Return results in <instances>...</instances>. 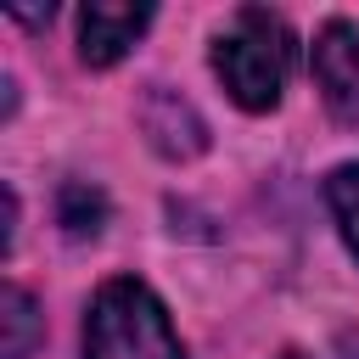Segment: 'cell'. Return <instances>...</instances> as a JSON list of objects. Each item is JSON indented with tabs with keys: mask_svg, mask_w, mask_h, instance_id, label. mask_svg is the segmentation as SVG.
<instances>
[{
	"mask_svg": "<svg viewBox=\"0 0 359 359\" xmlns=\"http://www.w3.org/2000/svg\"><path fill=\"white\" fill-rule=\"evenodd\" d=\"M151 22V6H123V0H90L79 11V56L90 67H112Z\"/></svg>",
	"mask_w": 359,
	"mask_h": 359,
	"instance_id": "cell-4",
	"label": "cell"
},
{
	"mask_svg": "<svg viewBox=\"0 0 359 359\" xmlns=\"http://www.w3.org/2000/svg\"><path fill=\"white\" fill-rule=\"evenodd\" d=\"M280 359H303V353H280Z\"/></svg>",
	"mask_w": 359,
	"mask_h": 359,
	"instance_id": "cell-9",
	"label": "cell"
},
{
	"mask_svg": "<svg viewBox=\"0 0 359 359\" xmlns=\"http://www.w3.org/2000/svg\"><path fill=\"white\" fill-rule=\"evenodd\" d=\"M213 73L224 79L236 107L269 112L292 73V28L264 6H241L213 39Z\"/></svg>",
	"mask_w": 359,
	"mask_h": 359,
	"instance_id": "cell-1",
	"label": "cell"
},
{
	"mask_svg": "<svg viewBox=\"0 0 359 359\" xmlns=\"http://www.w3.org/2000/svg\"><path fill=\"white\" fill-rule=\"evenodd\" d=\"M140 129H146V140H151L163 157H196V151L208 146V123H202L196 107L180 101L174 90H151V95L140 101Z\"/></svg>",
	"mask_w": 359,
	"mask_h": 359,
	"instance_id": "cell-5",
	"label": "cell"
},
{
	"mask_svg": "<svg viewBox=\"0 0 359 359\" xmlns=\"http://www.w3.org/2000/svg\"><path fill=\"white\" fill-rule=\"evenodd\" d=\"M314 84L337 118H359V28L331 17L314 34Z\"/></svg>",
	"mask_w": 359,
	"mask_h": 359,
	"instance_id": "cell-3",
	"label": "cell"
},
{
	"mask_svg": "<svg viewBox=\"0 0 359 359\" xmlns=\"http://www.w3.org/2000/svg\"><path fill=\"white\" fill-rule=\"evenodd\" d=\"M0 320H6V359H28L39 331H45V320H39V309H34V297L22 286L0 292Z\"/></svg>",
	"mask_w": 359,
	"mask_h": 359,
	"instance_id": "cell-7",
	"label": "cell"
},
{
	"mask_svg": "<svg viewBox=\"0 0 359 359\" xmlns=\"http://www.w3.org/2000/svg\"><path fill=\"white\" fill-rule=\"evenodd\" d=\"M325 208H331L348 252L359 258V163H342V168L325 174Z\"/></svg>",
	"mask_w": 359,
	"mask_h": 359,
	"instance_id": "cell-8",
	"label": "cell"
},
{
	"mask_svg": "<svg viewBox=\"0 0 359 359\" xmlns=\"http://www.w3.org/2000/svg\"><path fill=\"white\" fill-rule=\"evenodd\" d=\"M56 219H62V230H67L73 241H90V236H101V224H107V196H101L90 180H67V185L56 191Z\"/></svg>",
	"mask_w": 359,
	"mask_h": 359,
	"instance_id": "cell-6",
	"label": "cell"
},
{
	"mask_svg": "<svg viewBox=\"0 0 359 359\" xmlns=\"http://www.w3.org/2000/svg\"><path fill=\"white\" fill-rule=\"evenodd\" d=\"M84 359H185L157 292L135 275H118L95 292L84 314Z\"/></svg>",
	"mask_w": 359,
	"mask_h": 359,
	"instance_id": "cell-2",
	"label": "cell"
}]
</instances>
